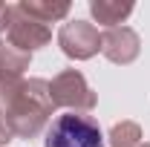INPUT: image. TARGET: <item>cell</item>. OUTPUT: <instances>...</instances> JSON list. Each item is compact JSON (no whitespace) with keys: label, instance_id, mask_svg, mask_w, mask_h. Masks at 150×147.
Returning <instances> with one entry per match:
<instances>
[{"label":"cell","instance_id":"obj_1","mask_svg":"<svg viewBox=\"0 0 150 147\" xmlns=\"http://www.w3.org/2000/svg\"><path fill=\"white\" fill-rule=\"evenodd\" d=\"M46 147H104V141L95 121L75 112H64L46 130Z\"/></svg>","mask_w":150,"mask_h":147}]
</instances>
